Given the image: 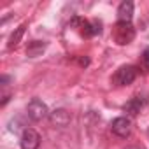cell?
Instances as JSON below:
<instances>
[{
	"mask_svg": "<svg viewBox=\"0 0 149 149\" xmlns=\"http://www.w3.org/2000/svg\"><path fill=\"white\" fill-rule=\"evenodd\" d=\"M135 37V28L132 23H121L118 21L116 26H114V39L118 44L125 46V44H130Z\"/></svg>",
	"mask_w": 149,
	"mask_h": 149,
	"instance_id": "cell-1",
	"label": "cell"
},
{
	"mask_svg": "<svg viewBox=\"0 0 149 149\" xmlns=\"http://www.w3.org/2000/svg\"><path fill=\"white\" fill-rule=\"evenodd\" d=\"M137 77V68L133 65H125V67H119L114 74V83L118 86H128L135 81Z\"/></svg>",
	"mask_w": 149,
	"mask_h": 149,
	"instance_id": "cell-2",
	"label": "cell"
},
{
	"mask_svg": "<svg viewBox=\"0 0 149 149\" xmlns=\"http://www.w3.org/2000/svg\"><path fill=\"white\" fill-rule=\"evenodd\" d=\"M26 114H28V118H30L32 121H42V119L47 118L51 112L47 111V105H46L42 100L33 98V100L28 104V107H26Z\"/></svg>",
	"mask_w": 149,
	"mask_h": 149,
	"instance_id": "cell-3",
	"label": "cell"
},
{
	"mask_svg": "<svg viewBox=\"0 0 149 149\" xmlns=\"http://www.w3.org/2000/svg\"><path fill=\"white\" fill-rule=\"evenodd\" d=\"M19 146H21V149H39L40 135L33 128H25L21 133V139H19Z\"/></svg>",
	"mask_w": 149,
	"mask_h": 149,
	"instance_id": "cell-4",
	"label": "cell"
},
{
	"mask_svg": "<svg viewBox=\"0 0 149 149\" xmlns=\"http://www.w3.org/2000/svg\"><path fill=\"white\" fill-rule=\"evenodd\" d=\"M111 130H112V133L118 135V137H128L130 132H132V123H130L128 118H123V116H121V118L112 119Z\"/></svg>",
	"mask_w": 149,
	"mask_h": 149,
	"instance_id": "cell-5",
	"label": "cell"
},
{
	"mask_svg": "<svg viewBox=\"0 0 149 149\" xmlns=\"http://www.w3.org/2000/svg\"><path fill=\"white\" fill-rule=\"evenodd\" d=\"M70 112L68 111H65V109H54L51 114H49V121H51V125H54V126H58V128H65V126H68V123H70Z\"/></svg>",
	"mask_w": 149,
	"mask_h": 149,
	"instance_id": "cell-6",
	"label": "cell"
},
{
	"mask_svg": "<svg viewBox=\"0 0 149 149\" xmlns=\"http://www.w3.org/2000/svg\"><path fill=\"white\" fill-rule=\"evenodd\" d=\"M132 18H133V4L132 2H121L118 7V21L132 23Z\"/></svg>",
	"mask_w": 149,
	"mask_h": 149,
	"instance_id": "cell-7",
	"label": "cell"
},
{
	"mask_svg": "<svg viewBox=\"0 0 149 149\" xmlns=\"http://www.w3.org/2000/svg\"><path fill=\"white\" fill-rule=\"evenodd\" d=\"M142 107H144V102H142L139 97H133V98H130V100L123 105V111H125L126 114H130V116H137V114L142 111Z\"/></svg>",
	"mask_w": 149,
	"mask_h": 149,
	"instance_id": "cell-8",
	"label": "cell"
},
{
	"mask_svg": "<svg viewBox=\"0 0 149 149\" xmlns=\"http://www.w3.org/2000/svg\"><path fill=\"white\" fill-rule=\"evenodd\" d=\"M44 49H46V44H44V42H40V40H33V42L28 44V47H26V54H28L30 58H35V56H39Z\"/></svg>",
	"mask_w": 149,
	"mask_h": 149,
	"instance_id": "cell-9",
	"label": "cell"
},
{
	"mask_svg": "<svg viewBox=\"0 0 149 149\" xmlns=\"http://www.w3.org/2000/svg\"><path fill=\"white\" fill-rule=\"evenodd\" d=\"M23 33H25V25H21V26L16 30V33H13V35H11V40H9V49H13L14 46H18V42H19V39L23 37Z\"/></svg>",
	"mask_w": 149,
	"mask_h": 149,
	"instance_id": "cell-10",
	"label": "cell"
},
{
	"mask_svg": "<svg viewBox=\"0 0 149 149\" xmlns=\"http://www.w3.org/2000/svg\"><path fill=\"white\" fill-rule=\"evenodd\" d=\"M142 63H144L146 70H149V47H146L142 53Z\"/></svg>",
	"mask_w": 149,
	"mask_h": 149,
	"instance_id": "cell-11",
	"label": "cell"
},
{
	"mask_svg": "<svg viewBox=\"0 0 149 149\" xmlns=\"http://www.w3.org/2000/svg\"><path fill=\"white\" fill-rule=\"evenodd\" d=\"M125 149H140V147H137V146H126Z\"/></svg>",
	"mask_w": 149,
	"mask_h": 149,
	"instance_id": "cell-12",
	"label": "cell"
},
{
	"mask_svg": "<svg viewBox=\"0 0 149 149\" xmlns=\"http://www.w3.org/2000/svg\"><path fill=\"white\" fill-rule=\"evenodd\" d=\"M147 133H149V128H147Z\"/></svg>",
	"mask_w": 149,
	"mask_h": 149,
	"instance_id": "cell-13",
	"label": "cell"
}]
</instances>
